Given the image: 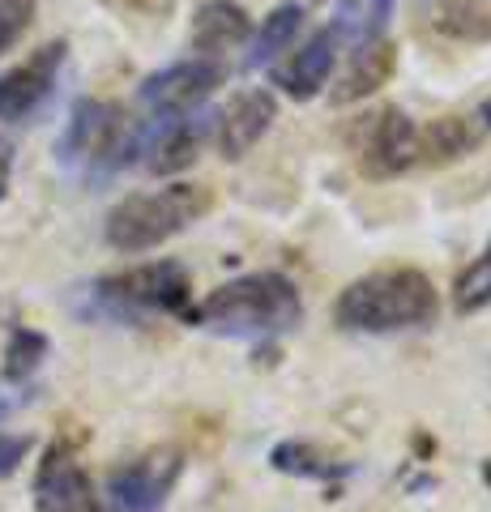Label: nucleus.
<instances>
[{"instance_id":"20e7f679","label":"nucleus","mask_w":491,"mask_h":512,"mask_svg":"<svg viewBox=\"0 0 491 512\" xmlns=\"http://www.w3.org/2000/svg\"><path fill=\"white\" fill-rule=\"evenodd\" d=\"M137 150H141V137L129 128L124 111L116 103H99V99H82L73 107L69 133L60 141V158L82 175L116 171L129 163Z\"/></svg>"},{"instance_id":"f3484780","label":"nucleus","mask_w":491,"mask_h":512,"mask_svg":"<svg viewBox=\"0 0 491 512\" xmlns=\"http://www.w3.org/2000/svg\"><path fill=\"white\" fill-rule=\"evenodd\" d=\"M205 137L201 120H163V133H158L146 146V167L150 171H180L197 158V146Z\"/></svg>"},{"instance_id":"a878e982","label":"nucleus","mask_w":491,"mask_h":512,"mask_svg":"<svg viewBox=\"0 0 491 512\" xmlns=\"http://www.w3.org/2000/svg\"><path fill=\"white\" fill-rule=\"evenodd\" d=\"M483 120H487V124H491V99H487V103H483Z\"/></svg>"},{"instance_id":"39448f33","label":"nucleus","mask_w":491,"mask_h":512,"mask_svg":"<svg viewBox=\"0 0 491 512\" xmlns=\"http://www.w3.org/2000/svg\"><path fill=\"white\" fill-rule=\"evenodd\" d=\"M351 150L359 158V167L368 175H398L415 163V124H410L398 107H376L368 116H359L351 124Z\"/></svg>"},{"instance_id":"bb28decb","label":"nucleus","mask_w":491,"mask_h":512,"mask_svg":"<svg viewBox=\"0 0 491 512\" xmlns=\"http://www.w3.org/2000/svg\"><path fill=\"white\" fill-rule=\"evenodd\" d=\"M483 478H487V487H491V461H487V470H483Z\"/></svg>"},{"instance_id":"ddd939ff","label":"nucleus","mask_w":491,"mask_h":512,"mask_svg":"<svg viewBox=\"0 0 491 512\" xmlns=\"http://www.w3.org/2000/svg\"><path fill=\"white\" fill-rule=\"evenodd\" d=\"M248 39V13L231 0H205L193 18V47L197 52H227V47H240Z\"/></svg>"},{"instance_id":"2eb2a0df","label":"nucleus","mask_w":491,"mask_h":512,"mask_svg":"<svg viewBox=\"0 0 491 512\" xmlns=\"http://www.w3.org/2000/svg\"><path fill=\"white\" fill-rule=\"evenodd\" d=\"M393 64H398V56H393L389 43H363L359 56L351 60V69L342 73V82L334 86L329 99H334V103H355V99H363V94L380 90V86L389 82Z\"/></svg>"},{"instance_id":"a211bd4d","label":"nucleus","mask_w":491,"mask_h":512,"mask_svg":"<svg viewBox=\"0 0 491 512\" xmlns=\"http://www.w3.org/2000/svg\"><path fill=\"white\" fill-rule=\"evenodd\" d=\"M393 13V0H342L338 9V22H334V39H346V43H372L380 30H385Z\"/></svg>"},{"instance_id":"9b49d317","label":"nucleus","mask_w":491,"mask_h":512,"mask_svg":"<svg viewBox=\"0 0 491 512\" xmlns=\"http://www.w3.org/2000/svg\"><path fill=\"white\" fill-rule=\"evenodd\" d=\"M274 94L265 90H252V94H240L227 116H223V128H218V146H223L227 158H244L257 141L265 137V128L274 124Z\"/></svg>"},{"instance_id":"9d476101","label":"nucleus","mask_w":491,"mask_h":512,"mask_svg":"<svg viewBox=\"0 0 491 512\" xmlns=\"http://www.w3.org/2000/svg\"><path fill=\"white\" fill-rule=\"evenodd\" d=\"M60 64H65V43L56 39L0 77V120H26L52 94Z\"/></svg>"},{"instance_id":"1a4fd4ad","label":"nucleus","mask_w":491,"mask_h":512,"mask_svg":"<svg viewBox=\"0 0 491 512\" xmlns=\"http://www.w3.org/2000/svg\"><path fill=\"white\" fill-rule=\"evenodd\" d=\"M223 82V64L214 60H188V64H171V69L154 73L141 86V103L158 116H180V111L197 107L201 99H210L214 86Z\"/></svg>"},{"instance_id":"f03ea898","label":"nucleus","mask_w":491,"mask_h":512,"mask_svg":"<svg viewBox=\"0 0 491 512\" xmlns=\"http://www.w3.org/2000/svg\"><path fill=\"white\" fill-rule=\"evenodd\" d=\"M299 316H304V303L295 282L282 274H252L218 286L188 320L218 333H282L299 325Z\"/></svg>"},{"instance_id":"f257e3e1","label":"nucleus","mask_w":491,"mask_h":512,"mask_svg":"<svg viewBox=\"0 0 491 512\" xmlns=\"http://www.w3.org/2000/svg\"><path fill=\"white\" fill-rule=\"evenodd\" d=\"M436 291L419 269H385L346 286L338 299V325L359 333L415 329L436 316Z\"/></svg>"},{"instance_id":"dca6fc26","label":"nucleus","mask_w":491,"mask_h":512,"mask_svg":"<svg viewBox=\"0 0 491 512\" xmlns=\"http://www.w3.org/2000/svg\"><path fill=\"white\" fill-rule=\"evenodd\" d=\"M432 30L462 43H491V9L479 0H432L427 5Z\"/></svg>"},{"instance_id":"4be33fe9","label":"nucleus","mask_w":491,"mask_h":512,"mask_svg":"<svg viewBox=\"0 0 491 512\" xmlns=\"http://www.w3.org/2000/svg\"><path fill=\"white\" fill-rule=\"evenodd\" d=\"M30 18H35V0H0V52L26 35Z\"/></svg>"},{"instance_id":"0eeeda50","label":"nucleus","mask_w":491,"mask_h":512,"mask_svg":"<svg viewBox=\"0 0 491 512\" xmlns=\"http://www.w3.org/2000/svg\"><path fill=\"white\" fill-rule=\"evenodd\" d=\"M99 295L116 299V303H133V308H154V312L193 316V308H188L193 282H188L184 265H176V261H158V265L129 269V274L103 278V282H99Z\"/></svg>"},{"instance_id":"5701e85b","label":"nucleus","mask_w":491,"mask_h":512,"mask_svg":"<svg viewBox=\"0 0 491 512\" xmlns=\"http://www.w3.org/2000/svg\"><path fill=\"white\" fill-rule=\"evenodd\" d=\"M26 453H30L26 436H0V478H9L13 470H18Z\"/></svg>"},{"instance_id":"423d86ee","label":"nucleus","mask_w":491,"mask_h":512,"mask_svg":"<svg viewBox=\"0 0 491 512\" xmlns=\"http://www.w3.org/2000/svg\"><path fill=\"white\" fill-rule=\"evenodd\" d=\"M184 470V461L176 448H150L133 461L112 470L107 478V495H112V508L116 512H158L167 504L171 487Z\"/></svg>"},{"instance_id":"412c9836","label":"nucleus","mask_w":491,"mask_h":512,"mask_svg":"<svg viewBox=\"0 0 491 512\" xmlns=\"http://www.w3.org/2000/svg\"><path fill=\"white\" fill-rule=\"evenodd\" d=\"M47 355V338L35 329H13L9 333V350H5V376L9 380H26Z\"/></svg>"},{"instance_id":"f8f14e48","label":"nucleus","mask_w":491,"mask_h":512,"mask_svg":"<svg viewBox=\"0 0 491 512\" xmlns=\"http://www.w3.org/2000/svg\"><path fill=\"white\" fill-rule=\"evenodd\" d=\"M334 47H338L334 30H321V35H312L287 64H278L274 82L287 90L291 99H312V94L325 86L329 69H334Z\"/></svg>"},{"instance_id":"7ed1b4c3","label":"nucleus","mask_w":491,"mask_h":512,"mask_svg":"<svg viewBox=\"0 0 491 512\" xmlns=\"http://www.w3.org/2000/svg\"><path fill=\"white\" fill-rule=\"evenodd\" d=\"M214 205L210 188L201 184H171L163 192H141V197L120 201L107 214V244L120 252H146L163 239L180 235L188 222H197Z\"/></svg>"},{"instance_id":"b1692460","label":"nucleus","mask_w":491,"mask_h":512,"mask_svg":"<svg viewBox=\"0 0 491 512\" xmlns=\"http://www.w3.org/2000/svg\"><path fill=\"white\" fill-rule=\"evenodd\" d=\"M116 5L133 9V13H146V18H163V13L171 9V0H116Z\"/></svg>"},{"instance_id":"aec40b11","label":"nucleus","mask_w":491,"mask_h":512,"mask_svg":"<svg viewBox=\"0 0 491 512\" xmlns=\"http://www.w3.org/2000/svg\"><path fill=\"white\" fill-rule=\"evenodd\" d=\"M453 299H457V312H483L491 303V244L483 248V256L474 265H466V274L457 278L453 286Z\"/></svg>"},{"instance_id":"6e6552de","label":"nucleus","mask_w":491,"mask_h":512,"mask_svg":"<svg viewBox=\"0 0 491 512\" xmlns=\"http://www.w3.org/2000/svg\"><path fill=\"white\" fill-rule=\"evenodd\" d=\"M35 512H103L69 444H52L35 474Z\"/></svg>"},{"instance_id":"4468645a","label":"nucleus","mask_w":491,"mask_h":512,"mask_svg":"<svg viewBox=\"0 0 491 512\" xmlns=\"http://www.w3.org/2000/svg\"><path fill=\"white\" fill-rule=\"evenodd\" d=\"M479 128H474L466 116H440L423 128V137L415 141V163H453V158H462L466 150L479 146Z\"/></svg>"},{"instance_id":"6ab92c4d","label":"nucleus","mask_w":491,"mask_h":512,"mask_svg":"<svg viewBox=\"0 0 491 512\" xmlns=\"http://www.w3.org/2000/svg\"><path fill=\"white\" fill-rule=\"evenodd\" d=\"M299 26H304V9L299 5H278L269 18L261 22L257 39H252V52H248V64L252 69H261V64H269L278 52H287V47L295 43Z\"/></svg>"},{"instance_id":"393cba45","label":"nucleus","mask_w":491,"mask_h":512,"mask_svg":"<svg viewBox=\"0 0 491 512\" xmlns=\"http://www.w3.org/2000/svg\"><path fill=\"white\" fill-rule=\"evenodd\" d=\"M9 175H13V146L0 137V197L9 192Z\"/></svg>"}]
</instances>
